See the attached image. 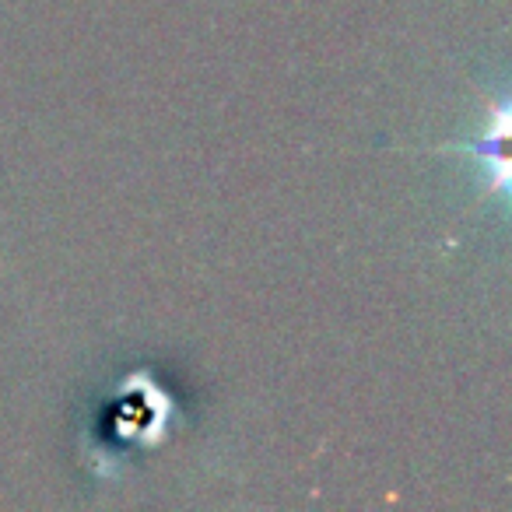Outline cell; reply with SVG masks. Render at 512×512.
Wrapping results in <instances>:
<instances>
[{
    "instance_id": "1",
    "label": "cell",
    "mask_w": 512,
    "mask_h": 512,
    "mask_svg": "<svg viewBox=\"0 0 512 512\" xmlns=\"http://www.w3.org/2000/svg\"><path fill=\"white\" fill-rule=\"evenodd\" d=\"M477 102L484 109V127L474 137L463 141L432 144V155H470L484 165V190L481 200L491 197H509L512 200V95L509 99H495L484 88H474Z\"/></svg>"
}]
</instances>
